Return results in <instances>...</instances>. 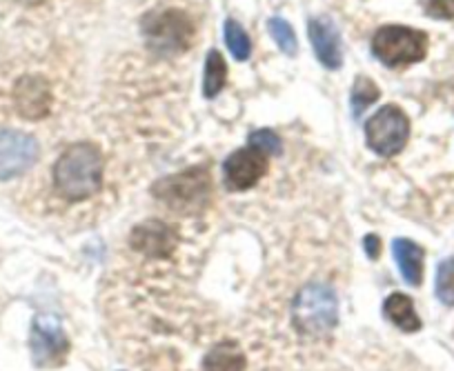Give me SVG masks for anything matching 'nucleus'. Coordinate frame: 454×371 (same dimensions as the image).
I'll return each instance as SVG.
<instances>
[{
    "mask_svg": "<svg viewBox=\"0 0 454 371\" xmlns=\"http://www.w3.org/2000/svg\"><path fill=\"white\" fill-rule=\"evenodd\" d=\"M103 154L94 143H74L54 165V187L67 203H82L103 187Z\"/></svg>",
    "mask_w": 454,
    "mask_h": 371,
    "instance_id": "1",
    "label": "nucleus"
},
{
    "mask_svg": "<svg viewBox=\"0 0 454 371\" xmlns=\"http://www.w3.org/2000/svg\"><path fill=\"white\" fill-rule=\"evenodd\" d=\"M152 196L169 212L194 216L207 209L212 200V169L207 165H194L190 169L163 176L152 185Z\"/></svg>",
    "mask_w": 454,
    "mask_h": 371,
    "instance_id": "2",
    "label": "nucleus"
},
{
    "mask_svg": "<svg viewBox=\"0 0 454 371\" xmlns=\"http://www.w3.org/2000/svg\"><path fill=\"white\" fill-rule=\"evenodd\" d=\"M141 32L152 54L172 58L194 45V23L183 10H159L143 16Z\"/></svg>",
    "mask_w": 454,
    "mask_h": 371,
    "instance_id": "3",
    "label": "nucleus"
},
{
    "mask_svg": "<svg viewBox=\"0 0 454 371\" xmlns=\"http://www.w3.org/2000/svg\"><path fill=\"white\" fill-rule=\"evenodd\" d=\"M292 318L294 327L303 336L327 334L339 322V303L336 294L327 285L321 282H309L296 294L294 305H292Z\"/></svg>",
    "mask_w": 454,
    "mask_h": 371,
    "instance_id": "4",
    "label": "nucleus"
},
{
    "mask_svg": "<svg viewBox=\"0 0 454 371\" xmlns=\"http://www.w3.org/2000/svg\"><path fill=\"white\" fill-rule=\"evenodd\" d=\"M372 56L390 69L421 63L427 56V34L405 25H386L372 36Z\"/></svg>",
    "mask_w": 454,
    "mask_h": 371,
    "instance_id": "5",
    "label": "nucleus"
},
{
    "mask_svg": "<svg viewBox=\"0 0 454 371\" xmlns=\"http://www.w3.org/2000/svg\"><path fill=\"white\" fill-rule=\"evenodd\" d=\"M410 141V118L399 104H386L365 125V143L381 158H392Z\"/></svg>",
    "mask_w": 454,
    "mask_h": 371,
    "instance_id": "6",
    "label": "nucleus"
},
{
    "mask_svg": "<svg viewBox=\"0 0 454 371\" xmlns=\"http://www.w3.org/2000/svg\"><path fill=\"white\" fill-rule=\"evenodd\" d=\"M29 347H32L34 365L41 369H56L63 367L69 356V338L60 327L59 318L50 313L36 316L29 334Z\"/></svg>",
    "mask_w": 454,
    "mask_h": 371,
    "instance_id": "7",
    "label": "nucleus"
},
{
    "mask_svg": "<svg viewBox=\"0 0 454 371\" xmlns=\"http://www.w3.org/2000/svg\"><path fill=\"white\" fill-rule=\"evenodd\" d=\"M41 145L32 134L0 129V181L23 176L36 165Z\"/></svg>",
    "mask_w": 454,
    "mask_h": 371,
    "instance_id": "8",
    "label": "nucleus"
},
{
    "mask_svg": "<svg viewBox=\"0 0 454 371\" xmlns=\"http://www.w3.org/2000/svg\"><path fill=\"white\" fill-rule=\"evenodd\" d=\"M270 156L259 147L247 145L232 151L223 163V182L230 191H247L268 174Z\"/></svg>",
    "mask_w": 454,
    "mask_h": 371,
    "instance_id": "9",
    "label": "nucleus"
},
{
    "mask_svg": "<svg viewBox=\"0 0 454 371\" xmlns=\"http://www.w3.org/2000/svg\"><path fill=\"white\" fill-rule=\"evenodd\" d=\"M129 247L147 259H169L178 247V231L160 218H150L134 227Z\"/></svg>",
    "mask_w": 454,
    "mask_h": 371,
    "instance_id": "10",
    "label": "nucleus"
},
{
    "mask_svg": "<svg viewBox=\"0 0 454 371\" xmlns=\"http://www.w3.org/2000/svg\"><path fill=\"white\" fill-rule=\"evenodd\" d=\"M14 107L25 120H43L51 112V87L47 78L27 73L14 85Z\"/></svg>",
    "mask_w": 454,
    "mask_h": 371,
    "instance_id": "11",
    "label": "nucleus"
},
{
    "mask_svg": "<svg viewBox=\"0 0 454 371\" xmlns=\"http://www.w3.org/2000/svg\"><path fill=\"white\" fill-rule=\"evenodd\" d=\"M309 43L317 54L318 63L325 69H340L343 65V43H340V34L336 25L325 16H314L308 23Z\"/></svg>",
    "mask_w": 454,
    "mask_h": 371,
    "instance_id": "12",
    "label": "nucleus"
},
{
    "mask_svg": "<svg viewBox=\"0 0 454 371\" xmlns=\"http://www.w3.org/2000/svg\"><path fill=\"white\" fill-rule=\"evenodd\" d=\"M392 256H395L396 265H399L401 278H403L410 287L421 285L426 251H423L414 240L395 238V243H392Z\"/></svg>",
    "mask_w": 454,
    "mask_h": 371,
    "instance_id": "13",
    "label": "nucleus"
},
{
    "mask_svg": "<svg viewBox=\"0 0 454 371\" xmlns=\"http://www.w3.org/2000/svg\"><path fill=\"white\" fill-rule=\"evenodd\" d=\"M383 316L396 327V329L405 331V334H414L421 329V318H419L417 309L410 296L405 294H390L383 303Z\"/></svg>",
    "mask_w": 454,
    "mask_h": 371,
    "instance_id": "14",
    "label": "nucleus"
},
{
    "mask_svg": "<svg viewBox=\"0 0 454 371\" xmlns=\"http://www.w3.org/2000/svg\"><path fill=\"white\" fill-rule=\"evenodd\" d=\"M203 371H246V353L234 340H221L205 356Z\"/></svg>",
    "mask_w": 454,
    "mask_h": 371,
    "instance_id": "15",
    "label": "nucleus"
},
{
    "mask_svg": "<svg viewBox=\"0 0 454 371\" xmlns=\"http://www.w3.org/2000/svg\"><path fill=\"white\" fill-rule=\"evenodd\" d=\"M227 82V63L221 56V51H207L205 58V76H203V96L205 98H216Z\"/></svg>",
    "mask_w": 454,
    "mask_h": 371,
    "instance_id": "16",
    "label": "nucleus"
},
{
    "mask_svg": "<svg viewBox=\"0 0 454 371\" xmlns=\"http://www.w3.org/2000/svg\"><path fill=\"white\" fill-rule=\"evenodd\" d=\"M379 98H381V89H379L377 82L368 76H356L355 85H352V91H350L352 118L359 120V118L365 113V109H368L370 104L377 103Z\"/></svg>",
    "mask_w": 454,
    "mask_h": 371,
    "instance_id": "17",
    "label": "nucleus"
},
{
    "mask_svg": "<svg viewBox=\"0 0 454 371\" xmlns=\"http://www.w3.org/2000/svg\"><path fill=\"white\" fill-rule=\"evenodd\" d=\"M223 36H225V45L230 50V54L237 60H247L252 54V43L247 36L246 29L237 23L234 19H227L223 25Z\"/></svg>",
    "mask_w": 454,
    "mask_h": 371,
    "instance_id": "18",
    "label": "nucleus"
},
{
    "mask_svg": "<svg viewBox=\"0 0 454 371\" xmlns=\"http://www.w3.org/2000/svg\"><path fill=\"white\" fill-rule=\"evenodd\" d=\"M268 29H270V34H272L277 47L283 51V54L290 56V58H294V56L299 54V38H296L294 27H292L286 19H278V16H274V19H270Z\"/></svg>",
    "mask_w": 454,
    "mask_h": 371,
    "instance_id": "19",
    "label": "nucleus"
},
{
    "mask_svg": "<svg viewBox=\"0 0 454 371\" xmlns=\"http://www.w3.org/2000/svg\"><path fill=\"white\" fill-rule=\"evenodd\" d=\"M434 291L441 303L454 307V256L445 259L436 269Z\"/></svg>",
    "mask_w": 454,
    "mask_h": 371,
    "instance_id": "20",
    "label": "nucleus"
},
{
    "mask_svg": "<svg viewBox=\"0 0 454 371\" xmlns=\"http://www.w3.org/2000/svg\"><path fill=\"white\" fill-rule=\"evenodd\" d=\"M250 145L259 147L261 151H265L268 156H278L281 154V138L272 129H256L250 134Z\"/></svg>",
    "mask_w": 454,
    "mask_h": 371,
    "instance_id": "21",
    "label": "nucleus"
},
{
    "mask_svg": "<svg viewBox=\"0 0 454 371\" xmlns=\"http://www.w3.org/2000/svg\"><path fill=\"white\" fill-rule=\"evenodd\" d=\"M426 16L434 20H454V0H421Z\"/></svg>",
    "mask_w": 454,
    "mask_h": 371,
    "instance_id": "22",
    "label": "nucleus"
},
{
    "mask_svg": "<svg viewBox=\"0 0 454 371\" xmlns=\"http://www.w3.org/2000/svg\"><path fill=\"white\" fill-rule=\"evenodd\" d=\"M364 247H365V254H368L370 260H377L381 256V238L377 234H370L364 238Z\"/></svg>",
    "mask_w": 454,
    "mask_h": 371,
    "instance_id": "23",
    "label": "nucleus"
},
{
    "mask_svg": "<svg viewBox=\"0 0 454 371\" xmlns=\"http://www.w3.org/2000/svg\"><path fill=\"white\" fill-rule=\"evenodd\" d=\"M23 5H41V3H45V0H20Z\"/></svg>",
    "mask_w": 454,
    "mask_h": 371,
    "instance_id": "24",
    "label": "nucleus"
}]
</instances>
